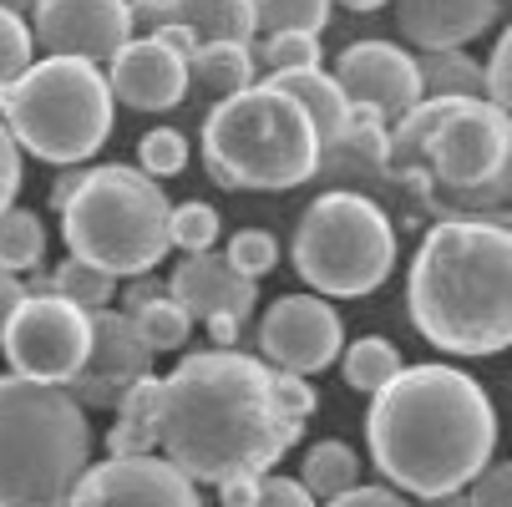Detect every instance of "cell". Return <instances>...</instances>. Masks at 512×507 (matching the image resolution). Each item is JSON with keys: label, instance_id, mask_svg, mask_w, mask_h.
Instances as JSON below:
<instances>
[{"label": "cell", "instance_id": "cell-1", "mask_svg": "<svg viewBox=\"0 0 512 507\" xmlns=\"http://www.w3.org/2000/svg\"><path fill=\"white\" fill-rule=\"evenodd\" d=\"M300 431L274 396V371L254 355L198 350L163 381L158 447L188 482H254L300 442Z\"/></svg>", "mask_w": 512, "mask_h": 507}, {"label": "cell", "instance_id": "cell-2", "mask_svg": "<svg viewBox=\"0 0 512 507\" xmlns=\"http://www.w3.org/2000/svg\"><path fill=\"white\" fill-rule=\"evenodd\" d=\"M365 447L391 492H462L497 447L487 391L457 366H401L365 411Z\"/></svg>", "mask_w": 512, "mask_h": 507}, {"label": "cell", "instance_id": "cell-3", "mask_svg": "<svg viewBox=\"0 0 512 507\" xmlns=\"http://www.w3.org/2000/svg\"><path fill=\"white\" fill-rule=\"evenodd\" d=\"M416 330L452 355H497L512 340V234L492 219L436 224L406 279Z\"/></svg>", "mask_w": 512, "mask_h": 507}, {"label": "cell", "instance_id": "cell-4", "mask_svg": "<svg viewBox=\"0 0 512 507\" xmlns=\"http://www.w3.org/2000/svg\"><path fill=\"white\" fill-rule=\"evenodd\" d=\"M87 467V411L61 386L0 376V507H66Z\"/></svg>", "mask_w": 512, "mask_h": 507}, {"label": "cell", "instance_id": "cell-5", "mask_svg": "<svg viewBox=\"0 0 512 507\" xmlns=\"http://www.w3.org/2000/svg\"><path fill=\"white\" fill-rule=\"evenodd\" d=\"M208 178L224 188H295L320 173V137L300 102L254 82L203 117Z\"/></svg>", "mask_w": 512, "mask_h": 507}, {"label": "cell", "instance_id": "cell-6", "mask_svg": "<svg viewBox=\"0 0 512 507\" xmlns=\"http://www.w3.org/2000/svg\"><path fill=\"white\" fill-rule=\"evenodd\" d=\"M168 198L127 163L87 168L77 193L61 203V239L71 259L102 274H148L168 254Z\"/></svg>", "mask_w": 512, "mask_h": 507}, {"label": "cell", "instance_id": "cell-7", "mask_svg": "<svg viewBox=\"0 0 512 507\" xmlns=\"http://www.w3.org/2000/svg\"><path fill=\"white\" fill-rule=\"evenodd\" d=\"M0 127L51 168H77L112 132V92L92 61L46 56L0 87Z\"/></svg>", "mask_w": 512, "mask_h": 507}, {"label": "cell", "instance_id": "cell-8", "mask_svg": "<svg viewBox=\"0 0 512 507\" xmlns=\"http://www.w3.org/2000/svg\"><path fill=\"white\" fill-rule=\"evenodd\" d=\"M512 122L507 112L467 97H421L401 122L386 127L391 173L421 178L431 173L447 193H477L507 173Z\"/></svg>", "mask_w": 512, "mask_h": 507}, {"label": "cell", "instance_id": "cell-9", "mask_svg": "<svg viewBox=\"0 0 512 507\" xmlns=\"http://www.w3.org/2000/svg\"><path fill=\"white\" fill-rule=\"evenodd\" d=\"M396 264V229L365 193H320L295 229V274L320 300H355L386 284Z\"/></svg>", "mask_w": 512, "mask_h": 507}, {"label": "cell", "instance_id": "cell-10", "mask_svg": "<svg viewBox=\"0 0 512 507\" xmlns=\"http://www.w3.org/2000/svg\"><path fill=\"white\" fill-rule=\"evenodd\" d=\"M92 345V320L87 310L66 305L56 295L41 300H21L16 315L0 330V350L11 360V376L41 381V386H66L82 371Z\"/></svg>", "mask_w": 512, "mask_h": 507}, {"label": "cell", "instance_id": "cell-11", "mask_svg": "<svg viewBox=\"0 0 512 507\" xmlns=\"http://www.w3.org/2000/svg\"><path fill=\"white\" fill-rule=\"evenodd\" d=\"M340 345H345V320L320 295H284L259 320V355L269 371L284 376L330 371Z\"/></svg>", "mask_w": 512, "mask_h": 507}, {"label": "cell", "instance_id": "cell-12", "mask_svg": "<svg viewBox=\"0 0 512 507\" xmlns=\"http://www.w3.org/2000/svg\"><path fill=\"white\" fill-rule=\"evenodd\" d=\"M92 345H87V360H82V371L71 376L61 391L77 401L82 411H112L117 396L142 381V376H153V350L137 340L132 320L122 310H92Z\"/></svg>", "mask_w": 512, "mask_h": 507}, {"label": "cell", "instance_id": "cell-13", "mask_svg": "<svg viewBox=\"0 0 512 507\" xmlns=\"http://www.w3.org/2000/svg\"><path fill=\"white\" fill-rule=\"evenodd\" d=\"M335 87L350 107L376 112L386 127L401 122L421 102V77H416V56L391 46V41H355L335 61Z\"/></svg>", "mask_w": 512, "mask_h": 507}, {"label": "cell", "instance_id": "cell-14", "mask_svg": "<svg viewBox=\"0 0 512 507\" xmlns=\"http://www.w3.org/2000/svg\"><path fill=\"white\" fill-rule=\"evenodd\" d=\"M66 507H203V497L163 457H107L82 472Z\"/></svg>", "mask_w": 512, "mask_h": 507}, {"label": "cell", "instance_id": "cell-15", "mask_svg": "<svg viewBox=\"0 0 512 507\" xmlns=\"http://www.w3.org/2000/svg\"><path fill=\"white\" fill-rule=\"evenodd\" d=\"M31 41L71 61H112L132 41L127 0H36Z\"/></svg>", "mask_w": 512, "mask_h": 507}, {"label": "cell", "instance_id": "cell-16", "mask_svg": "<svg viewBox=\"0 0 512 507\" xmlns=\"http://www.w3.org/2000/svg\"><path fill=\"white\" fill-rule=\"evenodd\" d=\"M107 92L132 112H168L188 97V61L158 36H132L107 71Z\"/></svg>", "mask_w": 512, "mask_h": 507}, {"label": "cell", "instance_id": "cell-17", "mask_svg": "<svg viewBox=\"0 0 512 507\" xmlns=\"http://www.w3.org/2000/svg\"><path fill=\"white\" fill-rule=\"evenodd\" d=\"M254 295H259V284L234 274L218 254H183V264L168 279V300L188 320H234V325H244L254 315Z\"/></svg>", "mask_w": 512, "mask_h": 507}, {"label": "cell", "instance_id": "cell-18", "mask_svg": "<svg viewBox=\"0 0 512 507\" xmlns=\"http://www.w3.org/2000/svg\"><path fill=\"white\" fill-rule=\"evenodd\" d=\"M502 11V0H396V26L416 51H462Z\"/></svg>", "mask_w": 512, "mask_h": 507}, {"label": "cell", "instance_id": "cell-19", "mask_svg": "<svg viewBox=\"0 0 512 507\" xmlns=\"http://www.w3.org/2000/svg\"><path fill=\"white\" fill-rule=\"evenodd\" d=\"M153 6H158V31L173 26L193 46H244L254 36L249 0H153Z\"/></svg>", "mask_w": 512, "mask_h": 507}, {"label": "cell", "instance_id": "cell-20", "mask_svg": "<svg viewBox=\"0 0 512 507\" xmlns=\"http://www.w3.org/2000/svg\"><path fill=\"white\" fill-rule=\"evenodd\" d=\"M264 87H274V92H284L289 102L305 107V117L315 122V137H320V153L335 148V137H340L345 122H350V102L340 97V87H335L330 71H320V66H310V71H279V77H264Z\"/></svg>", "mask_w": 512, "mask_h": 507}, {"label": "cell", "instance_id": "cell-21", "mask_svg": "<svg viewBox=\"0 0 512 507\" xmlns=\"http://www.w3.org/2000/svg\"><path fill=\"white\" fill-rule=\"evenodd\" d=\"M117 421L107 431V452L112 457H153L158 447V416H163V381L142 376L117 396Z\"/></svg>", "mask_w": 512, "mask_h": 507}, {"label": "cell", "instance_id": "cell-22", "mask_svg": "<svg viewBox=\"0 0 512 507\" xmlns=\"http://www.w3.org/2000/svg\"><path fill=\"white\" fill-rule=\"evenodd\" d=\"M295 482H300V487L315 497V507H320V502H330V497L360 487V457H355V447H345V442H335V437H330V442H315V447L305 452Z\"/></svg>", "mask_w": 512, "mask_h": 507}, {"label": "cell", "instance_id": "cell-23", "mask_svg": "<svg viewBox=\"0 0 512 507\" xmlns=\"http://www.w3.org/2000/svg\"><path fill=\"white\" fill-rule=\"evenodd\" d=\"M421 97H467L482 102V66L467 51H421L416 56Z\"/></svg>", "mask_w": 512, "mask_h": 507}, {"label": "cell", "instance_id": "cell-24", "mask_svg": "<svg viewBox=\"0 0 512 507\" xmlns=\"http://www.w3.org/2000/svg\"><path fill=\"white\" fill-rule=\"evenodd\" d=\"M193 77L218 97H234V92L254 87V56H249V46H198L188 56V82Z\"/></svg>", "mask_w": 512, "mask_h": 507}, {"label": "cell", "instance_id": "cell-25", "mask_svg": "<svg viewBox=\"0 0 512 507\" xmlns=\"http://www.w3.org/2000/svg\"><path fill=\"white\" fill-rule=\"evenodd\" d=\"M340 371H345V386H350V391L376 396L386 381H396V371H401V350H396L391 340H381V335H365V340H355V345L345 350Z\"/></svg>", "mask_w": 512, "mask_h": 507}, {"label": "cell", "instance_id": "cell-26", "mask_svg": "<svg viewBox=\"0 0 512 507\" xmlns=\"http://www.w3.org/2000/svg\"><path fill=\"white\" fill-rule=\"evenodd\" d=\"M41 254H46L41 213H31V208H6V213H0V269H6V274L36 269Z\"/></svg>", "mask_w": 512, "mask_h": 507}, {"label": "cell", "instance_id": "cell-27", "mask_svg": "<svg viewBox=\"0 0 512 507\" xmlns=\"http://www.w3.org/2000/svg\"><path fill=\"white\" fill-rule=\"evenodd\" d=\"M254 31L264 36H320L330 21V0H249Z\"/></svg>", "mask_w": 512, "mask_h": 507}, {"label": "cell", "instance_id": "cell-28", "mask_svg": "<svg viewBox=\"0 0 512 507\" xmlns=\"http://www.w3.org/2000/svg\"><path fill=\"white\" fill-rule=\"evenodd\" d=\"M51 295L92 315V310H107V305H112V295H117V279L66 254V259L51 269Z\"/></svg>", "mask_w": 512, "mask_h": 507}, {"label": "cell", "instance_id": "cell-29", "mask_svg": "<svg viewBox=\"0 0 512 507\" xmlns=\"http://www.w3.org/2000/svg\"><path fill=\"white\" fill-rule=\"evenodd\" d=\"M132 320V330H137V340L148 345L153 355H163V350H183L188 345V335H193V320L163 295V300H153V305H142L137 315H127Z\"/></svg>", "mask_w": 512, "mask_h": 507}, {"label": "cell", "instance_id": "cell-30", "mask_svg": "<svg viewBox=\"0 0 512 507\" xmlns=\"http://www.w3.org/2000/svg\"><path fill=\"white\" fill-rule=\"evenodd\" d=\"M168 244L183 249V254H213V244H218L213 203H178L168 213Z\"/></svg>", "mask_w": 512, "mask_h": 507}, {"label": "cell", "instance_id": "cell-31", "mask_svg": "<svg viewBox=\"0 0 512 507\" xmlns=\"http://www.w3.org/2000/svg\"><path fill=\"white\" fill-rule=\"evenodd\" d=\"M137 173H148L153 183L158 178H178L183 168H188V142H183V132L178 127H153V132H142V142H137Z\"/></svg>", "mask_w": 512, "mask_h": 507}, {"label": "cell", "instance_id": "cell-32", "mask_svg": "<svg viewBox=\"0 0 512 507\" xmlns=\"http://www.w3.org/2000/svg\"><path fill=\"white\" fill-rule=\"evenodd\" d=\"M224 264H229L234 274H244V279H259V274H269V269L279 264V239H274L269 229H239V234L229 239Z\"/></svg>", "mask_w": 512, "mask_h": 507}, {"label": "cell", "instance_id": "cell-33", "mask_svg": "<svg viewBox=\"0 0 512 507\" xmlns=\"http://www.w3.org/2000/svg\"><path fill=\"white\" fill-rule=\"evenodd\" d=\"M259 66L269 77H279V71H310V66H320V36H264Z\"/></svg>", "mask_w": 512, "mask_h": 507}, {"label": "cell", "instance_id": "cell-34", "mask_svg": "<svg viewBox=\"0 0 512 507\" xmlns=\"http://www.w3.org/2000/svg\"><path fill=\"white\" fill-rule=\"evenodd\" d=\"M31 51H36L31 26L21 16H11V11H0V87H11L31 66Z\"/></svg>", "mask_w": 512, "mask_h": 507}, {"label": "cell", "instance_id": "cell-35", "mask_svg": "<svg viewBox=\"0 0 512 507\" xmlns=\"http://www.w3.org/2000/svg\"><path fill=\"white\" fill-rule=\"evenodd\" d=\"M482 102L497 112H507V102H512V31L497 36V51L482 66Z\"/></svg>", "mask_w": 512, "mask_h": 507}, {"label": "cell", "instance_id": "cell-36", "mask_svg": "<svg viewBox=\"0 0 512 507\" xmlns=\"http://www.w3.org/2000/svg\"><path fill=\"white\" fill-rule=\"evenodd\" d=\"M467 487H472L467 507H512V467L507 462H487Z\"/></svg>", "mask_w": 512, "mask_h": 507}, {"label": "cell", "instance_id": "cell-37", "mask_svg": "<svg viewBox=\"0 0 512 507\" xmlns=\"http://www.w3.org/2000/svg\"><path fill=\"white\" fill-rule=\"evenodd\" d=\"M274 396H279L284 416H295L300 426L315 416V386H310L305 376H284V371H274Z\"/></svg>", "mask_w": 512, "mask_h": 507}, {"label": "cell", "instance_id": "cell-38", "mask_svg": "<svg viewBox=\"0 0 512 507\" xmlns=\"http://www.w3.org/2000/svg\"><path fill=\"white\" fill-rule=\"evenodd\" d=\"M249 507H315V497H310L295 477H259Z\"/></svg>", "mask_w": 512, "mask_h": 507}, {"label": "cell", "instance_id": "cell-39", "mask_svg": "<svg viewBox=\"0 0 512 507\" xmlns=\"http://www.w3.org/2000/svg\"><path fill=\"white\" fill-rule=\"evenodd\" d=\"M21 193V148L11 142V132L0 127V213H6Z\"/></svg>", "mask_w": 512, "mask_h": 507}, {"label": "cell", "instance_id": "cell-40", "mask_svg": "<svg viewBox=\"0 0 512 507\" xmlns=\"http://www.w3.org/2000/svg\"><path fill=\"white\" fill-rule=\"evenodd\" d=\"M320 507H411V497H401L391 487H350V492H340Z\"/></svg>", "mask_w": 512, "mask_h": 507}, {"label": "cell", "instance_id": "cell-41", "mask_svg": "<svg viewBox=\"0 0 512 507\" xmlns=\"http://www.w3.org/2000/svg\"><path fill=\"white\" fill-rule=\"evenodd\" d=\"M122 289V315H137L142 305H153V300H163L168 295V279H153V274H137V284H117Z\"/></svg>", "mask_w": 512, "mask_h": 507}, {"label": "cell", "instance_id": "cell-42", "mask_svg": "<svg viewBox=\"0 0 512 507\" xmlns=\"http://www.w3.org/2000/svg\"><path fill=\"white\" fill-rule=\"evenodd\" d=\"M26 300V289H21V279L16 274H6L0 269V330H6V320L16 315V305Z\"/></svg>", "mask_w": 512, "mask_h": 507}, {"label": "cell", "instance_id": "cell-43", "mask_svg": "<svg viewBox=\"0 0 512 507\" xmlns=\"http://www.w3.org/2000/svg\"><path fill=\"white\" fill-rule=\"evenodd\" d=\"M254 487H259V477L254 482L249 477L244 482H224V487H218V497H224V507H249L254 502Z\"/></svg>", "mask_w": 512, "mask_h": 507}, {"label": "cell", "instance_id": "cell-44", "mask_svg": "<svg viewBox=\"0 0 512 507\" xmlns=\"http://www.w3.org/2000/svg\"><path fill=\"white\" fill-rule=\"evenodd\" d=\"M82 173H87V168H61V178L51 183V203H56V208H61V203H66L71 193H77V183H82Z\"/></svg>", "mask_w": 512, "mask_h": 507}, {"label": "cell", "instance_id": "cell-45", "mask_svg": "<svg viewBox=\"0 0 512 507\" xmlns=\"http://www.w3.org/2000/svg\"><path fill=\"white\" fill-rule=\"evenodd\" d=\"M411 507H467V497L462 492H442V497H416Z\"/></svg>", "mask_w": 512, "mask_h": 507}, {"label": "cell", "instance_id": "cell-46", "mask_svg": "<svg viewBox=\"0 0 512 507\" xmlns=\"http://www.w3.org/2000/svg\"><path fill=\"white\" fill-rule=\"evenodd\" d=\"M0 11H11V16H21V11H36V0H0Z\"/></svg>", "mask_w": 512, "mask_h": 507}, {"label": "cell", "instance_id": "cell-47", "mask_svg": "<svg viewBox=\"0 0 512 507\" xmlns=\"http://www.w3.org/2000/svg\"><path fill=\"white\" fill-rule=\"evenodd\" d=\"M340 6H350V11H376V6H386V0H340Z\"/></svg>", "mask_w": 512, "mask_h": 507}, {"label": "cell", "instance_id": "cell-48", "mask_svg": "<svg viewBox=\"0 0 512 507\" xmlns=\"http://www.w3.org/2000/svg\"><path fill=\"white\" fill-rule=\"evenodd\" d=\"M127 6H132V0H127Z\"/></svg>", "mask_w": 512, "mask_h": 507}]
</instances>
